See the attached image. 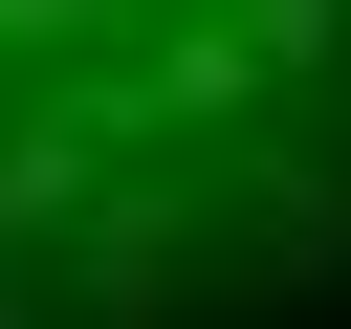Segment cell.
Segmentation results:
<instances>
[{
  "label": "cell",
  "instance_id": "obj_1",
  "mask_svg": "<svg viewBox=\"0 0 351 329\" xmlns=\"http://www.w3.org/2000/svg\"><path fill=\"white\" fill-rule=\"evenodd\" d=\"M329 219L351 0H0V329H110Z\"/></svg>",
  "mask_w": 351,
  "mask_h": 329
}]
</instances>
